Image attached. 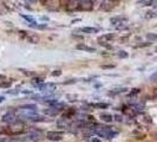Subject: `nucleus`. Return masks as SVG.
Here are the masks:
<instances>
[{
  "label": "nucleus",
  "instance_id": "obj_6",
  "mask_svg": "<svg viewBox=\"0 0 157 142\" xmlns=\"http://www.w3.org/2000/svg\"><path fill=\"white\" fill-rule=\"evenodd\" d=\"M64 133L63 132H49L46 133V139L51 141H60L63 139Z\"/></svg>",
  "mask_w": 157,
  "mask_h": 142
},
{
  "label": "nucleus",
  "instance_id": "obj_9",
  "mask_svg": "<svg viewBox=\"0 0 157 142\" xmlns=\"http://www.w3.org/2000/svg\"><path fill=\"white\" fill-rule=\"evenodd\" d=\"M57 126H58V128H69V127H71V122L69 121V119L62 117L57 121Z\"/></svg>",
  "mask_w": 157,
  "mask_h": 142
},
{
  "label": "nucleus",
  "instance_id": "obj_4",
  "mask_svg": "<svg viewBox=\"0 0 157 142\" xmlns=\"http://www.w3.org/2000/svg\"><path fill=\"white\" fill-rule=\"evenodd\" d=\"M17 113L15 111H8V113H6L4 116H2V119H1V121L4 122V123H8V125H13L15 121H17Z\"/></svg>",
  "mask_w": 157,
  "mask_h": 142
},
{
  "label": "nucleus",
  "instance_id": "obj_8",
  "mask_svg": "<svg viewBox=\"0 0 157 142\" xmlns=\"http://www.w3.org/2000/svg\"><path fill=\"white\" fill-rule=\"evenodd\" d=\"M115 37H116L115 33H105V34H103V36H99V37H98V40H99L100 43H108V42L112 40Z\"/></svg>",
  "mask_w": 157,
  "mask_h": 142
},
{
  "label": "nucleus",
  "instance_id": "obj_25",
  "mask_svg": "<svg viewBox=\"0 0 157 142\" xmlns=\"http://www.w3.org/2000/svg\"><path fill=\"white\" fill-rule=\"evenodd\" d=\"M60 75H62V71H60V70H57V71H53V72H52V76H53V77H59Z\"/></svg>",
  "mask_w": 157,
  "mask_h": 142
},
{
  "label": "nucleus",
  "instance_id": "obj_23",
  "mask_svg": "<svg viewBox=\"0 0 157 142\" xmlns=\"http://www.w3.org/2000/svg\"><path fill=\"white\" fill-rule=\"evenodd\" d=\"M24 75H26V76H33V72H31V71H28V70H25V69H19Z\"/></svg>",
  "mask_w": 157,
  "mask_h": 142
},
{
  "label": "nucleus",
  "instance_id": "obj_2",
  "mask_svg": "<svg viewBox=\"0 0 157 142\" xmlns=\"http://www.w3.org/2000/svg\"><path fill=\"white\" fill-rule=\"evenodd\" d=\"M110 23H111V25H113L118 30H121V28H124L123 26L128 24V18L124 15H115L110 19Z\"/></svg>",
  "mask_w": 157,
  "mask_h": 142
},
{
  "label": "nucleus",
  "instance_id": "obj_13",
  "mask_svg": "<svg viewBox=\"0 0 157 142\" xmlns=\"http://www.w3.org/2000/svg\"><path fill=\"white\" fill-rule=\"evenodd\" d=\"M25 38H26V40H27L28 43H31V44H37V43L39 42V37L36 36V34H27Z\"/></svg>",
  "mask_w": 157,
  "mask_h": 142
},
{
  "label": "nucleus",
  "instance_id": "obj_7",
  "mask_svg": "<svg viewBox=\"0 0 157 142\" xmlns=\"http://www.w3.org/2000/svg\"><path fill=\"white\" fill-rule=\"evenodd\" d=\"M77 32H83V33H97L99 31L98 27H90V26H84L76 30Z\"/></svg>",
  "mask_w": 157,
  "mask_h": 142
},
{
  "label": "nucleus",
  "instance_id": "obj_5",
  "mask_svg": "<svg viewBox=\"0 0 157 142\" xmlns=\"http://www.w3.org/2000/svg\"><path fill=\"white\" fill-rule=\"evenodd\" d=\"M78 6L76 7V9L80 11H91L93 8V1L90 0H84V1H78Z\"/></svg>",
  "mask_w": 157,
  "mask_h": 142
},
{
  "label": "nucleus",
  "instance_id": "obj_21",
  "mask_svg": "<svg viewBox=\"0 0 157 142\" xmlns=\"http://www.w3.org/2000/svg\"><path fill=\"white\" fill-rule=\"evenodd\" d=\"M147 38H148V39H150V40H156L157 34H154V33H148V34H147Z\"/></svg>",
  "mask_w": 157,
  "mask_h": 142
},
{
  "label": "nucleus",
  "instance_id": "obj_14",
  "mask_svg": "<svg viewBox=\"0 0 157 142\" xmlns=\"http://www.w3.org/2000/svg\"><path fill=\"white\" fill-rule=\"evenodd\" d=\"M91 107L92 108H96V109H106L108 107H109V104L108 103H92L91 104Z\"/></svg>",
  "mask_w": 157,
  "mask_h": 142
},
{
  "label": "nucleus",
  "instance_id": "obj_1",
  "mask_svg": "<svg viewBox=\"0 0 157 142\" xmlns=\"http://www.w3.org/2000/svg\"><path fill=\"white\" fill-rule=\"evenodd\" d=\"M93 134L99 136V138L112 139V138H115L118 134V132L113 130L111 127H98V126H96V129L93 130Z\"/></svg>",
  "mask_w": 157,
  "mask_h": 142
},
{
  "label": "nucleus",
  "instance_id": "obj_26",
  "mask_svg": "<svg viewBox=\"0 0 157 142\" xmlns=\"http://www.w3.org/2000/svg\"><path fill=\"white\" fill-rule=\"evenodd\" d=\"M113 120H116L117 122H122V121H123V117H122L121 115H115V116H113Z\"/></svg>",
  "mask_w": 157,
  "mask_h": 142
},
{
  "label": "nucleus",
  "instance_id": "obj_28",
  "mask_svg": "<svg viewBox=\"0 0 157 142\" xmlns=\"http://www.w3.org/2000/svg\"><path fill=\"white\" fill-rule=\"evenodd\" d=\"M4 101H5V97H4V96H0V103L4 102Z\"/></svg>",
  "mask_w": 157,
  "mask_h": 142
},
{
  "label": "nucleus",
  "instance_id": "obj_12",
  "mask_svg": "<svg viewBox=\"0 0 157 142\" xmlns=\"http://www.w3.org/2000/svg\"><path fill=\"white\" fill-rule=\"evenodd\" d=\"M60 111H63V110L56 109V108H53V107H50V108L45 109V114H46V115H50V116H55V115H58V114H59Z\"/></svg>",
  "mask_w": 157,
  "mask_h": 142
},
{
  "label": "nucleus",
  "instance_id": "obj_27",
  "mask_svg": "<svg viewBox=\"0 0 157 142\" xmlns=\"http://www.w3.org/2000/svg\"><path fill=\"white\" fill-rule=\"evenodd\" d=\"M4 79H6V76L5 75H0V81H4Z\"/></svg>",
  "mask_w": 157,
  "mask_h": 142
},
{
  "label": "nucleus",
  "instance_id": "obj_10",
  "mask_svg": "<svg viewBox=\"0 0 157 142\" xmlns=\"http://www.w3.org/2000/svg\"><path fill=\"white\" fill-rule=\"evenodd\" d=\"M99 119H100L103 122H105V123H110V122L113 121V116H112L111 114H106V113H102V114L99 115Z\"/></svg>",
  "mask_w": 157,
  "mask_h": 142
},
{
  "label": "nucleus",
  "instance_id": "obj_18",
  "mask_svg": "<svg viewBox=\"0 0 157 142\" xmlns=\"http://www.w3.org/2000/svg\"><path fill=\"white\" fill-rule=\"evenodd\" d=\"M32 81H33V84H34V85H38V84H41V83H43L44 78H43V77H34Z\"/></svg>",
  "mask_w": 157,
  "mask_h": 142
},
{
  "label": "nucleus",
  "instance_id": "obj_19",
  "mask_svg": "<svg viewBox=\"0 0 157 142\" xmlns=\"http://www.w3.org/2000/svg\"><path fill=\"white\" fill-rule=\"evenodd\" d=\"M117 55H118V57H119V58H126V57L129 56L126 51H118V53H117Z\"/></svg>",
  "mask_w": 157,
  "mask_h": 142
},
{
  "label": "nucleus",
  "instance_id": "obj_22",
  "mask_svg": "<svg viewBox=\"0 0 157 142\" xmlns=\"http://www.w3.org/2000/svg\"><path fill=\"white\" fill-rule=\"evenodd\" d=\"M138 4H140L141 6H149V5L154 4V1H138Z\"/></svg>",
  "mask_w": 157,
  "mask_h": 142
},
{
  "label": "nucleus",
  "instance_id": "obj_24",
  "mask_svg": "<svg viewBox=\"0 0 157 142\" xmlns=\"http://www.w3.org/2000/svg\"><path fill=\"white\" fill-rule=\"evenodd\" d=\"M11 87V82H2L0 83V88H9Z\"/></svg>",
  "mask_w": 157,
  "mask_h": 142
},
{
  "label": "nucleus",
  "instance_id": "obj_16",
  "mask_svg": "<svg viewBox=\"0 0 157 142\" xmlns=\"http://www.w3.org/2000/svg\"><path fill=\"white\" fill-rule=\"evenodd\" d=\"M20 15H21L25 20H27V21L30 23V25H34V24H37V23H36V20H34L31 15H25V14H20Z\"/></svg>",
  "mask_w": 157,
  "mask_h": 142
},
{
  "label": "nucleus",
  "instance_id": "obj_17",
  "mask_svg": "<svg viewBox=\"0 0 157 142\" xmlns=\"http://www.w3.org/2000/svg\"><path fill=\"white\" fill-rule=\"evenodd\" d=\"M20 109H32V110H37V106L36 104H26V106H21Z\"/></svg>",
  "mask_w": 157,
  "mask_h": 142
},
{
  "label": "nucleus",
  "instance_id": "obj_20",
  "mask_svg": "<svg viewBox=\"0 0 157 142\" xmlns=\"http://www.w3.org/2000/svg\"><path fill=\"white\" fill-rule=\"evenodd\" d=\"M19 92H20V90H18V89H13V90H7L6 91V94H9V95H17Z\"/></svg>",
  "mask_w": 157,
  "mask_h": 142
},
{
  "label": "nucleus",
  "instance_id": "obj_15",
  "mask_svg": "<svg viewBox=\"0 0 157 142\" xmlns=\"http://www.w3.org/2000/svg\"><path fill=\"white\" fill-rule=\"evenodd\" d=\"M126 91H128L126 88H118V89H113L110 94L111 95H117V94H122V92H126Z\"/></svg>",
  "mask_w": 157,
  "mask_h": 142
},
{
  "label": "nucleus",
  "instance_id": "obj_3",
  "mask_svg": "<svg viewBox=\"0 0 157 142\" xmlns=\"http://www.w3.org/2000/svg\"><path fill=\"white\" fill-rule=\"evenodd\" d=\"M38 90L43 91V92H52L57 89V85L55 83H41V84H38L36 85Z\"/></svg>",
  "mask_w": 157,
  "mask_h": 142
},
{
  "label": "nucleus",
  "instance_id": "obj_11",
  "mask_svg": "<svg viewBox=\"0 0 157 142\" xmlns=\"http://www.w3.org/2000/svg\"><path fill=\"white\" fill-rule=\"evenodd\" d=\"M77 50H81V51H85V52H96V49L92 47V46H87L85 44H78L76 46Z\"/></svg>",
  "mask_w": 157,
  "mask_h": 142
},
{
  "label": "nucleus",
  "instance_id": "obj_29",
  "mask_svg": "<svg viewBox=\"0 0 157 142\" xmlns=\"http://www.w3.org/2000/svg\"><path fill=\"white\" fill-rule=\"evenodd\" d=\"M0 15H1V12H0Z\"/></svg>",
  "mask_w": 157,
  "mask_h": 142
}]
</instances>
